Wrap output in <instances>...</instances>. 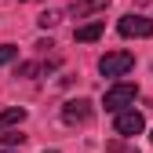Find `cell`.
Instances as JSON below:
<instances>
[{"label": "cell", "mask_w": 153, "mask_h": 153, "mask_svg": "<svg viewBox=\"0 0 153 153\" xmlns=\"http://www.w3.org/2000/svg\"><path fill=\"white\" fill-rule=\"evenodd\" d=\"M117 33L120 36H135V40H146V36H153V18H146V15H124L117 22Z\"/></svg>", "instance_id": "cell-3"}, {"label": "cell", "mask_w": 153, "mask_h": 153, "mask_svg": "<svg viewBox=\"0 0 153 153\" xmlns=\"http://www.w3.org/2000/svg\"><path fill=\"white\" fill-rule=\"evenodd\" d=\"M22 120H26V106H11L0 113V131H7L11 124H22Z\"/></svg>", "instance_id": "cell-8"}, {"label": "cell", "mask_w": 153, "mask_h": 153, "mask_svg": "<svg viewBox=\"0 0 153 153\" xmlns=\"http://www.w3.org/2000/svg\"><path fill=\"white\" fill-rule=\"evenodd\" d=\"M139 99V88L131 84V80H117L113 88H106V95H102V106H106V113H124L131 102Z\"/></svg>", "instance_id": "cell-1"}, {"label": "cell", "mask_w": 153, "mask_h": 153, "mask_svg": "<svg viewBox=\"0 0 153 153\" xmlns=\"http://www.w3.org/2000/svg\"><path fill=\"white\" fill-rule=\"evenodd\" d=\"M109 153H139L135 146H120V142H109Z\"/></svg>", "instance_id": "cell-12"}, {"label": "cell", "mask_w": 153, "mask_h": 153, "mask_svg": "<svg viewBox=\"0 0 153 153\" xmlns=\"http://www.w3.org/2000/svg\"><path fill=\"white\" fill-rule=\"evenodd\" d=\"M18 59V48L15 44H0V66H7V62H15Z\"/></svg>", "instance_id": "cell-9"}, {"label": "cell", "mask_w": 153, "mask_h": 153, "mask_svg": "<svg viewBox=\"0 0 153 153\" xmlns=\"http://www.w3.org/2000/svg\"><path fill=\"white\" fill-rule=\"evenodd\" d=\"M131 69H135V55L131 51H106L102 59H99V73L102 76H128Z\"/></svg>", "instance_id": "cell-2"}, {"label": "cell", "mask_w": 153, "mask_h": 153, "mask_svg": "<svg viewBox=\"0 0 153 153\" xmlns=\"http://www.w3.org/2000/svg\"><path fill=\"white\" fill-rule=\"evenodd\" d=\"M0 142H4V146H22L26 135H18V131H4V135H0Z\"/></svg>", "instance_id": "cell-10"}, {"label": "cell", "mask_w": 153, "mask_h": 153, "mask_svg": "<svg viewBox=\"0 0 153 153\" xmlns=\"http://www.w3.org/2000/svg\"><path fill=\"white\" fill-rule=\"evenodd\" d=\"M36 22H40V29H51L55 22H59V11H44L40 18H36Z\"/></svg>", "instance_id": "cell-11"}, {"label": "cell", "mask_w": 153, "mask_h": 153, "mask_svg": "<svg viewBox=\"0 0 153 153\" xmlns=\"http://www.w3.org/2000/svg\"><path fill=\"white\" fill-rule=\"evenodd\" d=\"M44 153H59V149H44Z\"/></svg>", "instance_id": "cell-13"}, {"label": "cell", "mask_w": 153, "mask_h": 153, "mask_svg": "<svg viewBox=\"0 0 153 153\" xmlns=\"http://www.w3.org/2000/svg\"><path fill=\"white\" fill-rule=\"evenodd\" d=\"M142 128H146V120H142V113H135V109H124V113H117V120H113V131H117L120 139L142 135Z\"/></svg>", "instance_id": "cell-4"}, {"label": "cell", "mask_w": 153, "mask_h": 153, "mask_svg": "<svg viewBox=\"0 0 153 153\" xmlns=\"http://www.w3.org/2000/svg\"><path fill=\"white\" fill-rule=\"evenodd\" d=\"M149 139H153V135H149Z\"/></svg>", "instance_id": "cell-15"}, {"label": "cell", "mask_w": 153, "mask_h": 153, "mask_svg": "<svg viewBox=\"0 0 153 153\" xmlns=\"http://www.w3.org/2000/svg\"><path fill=\"white\" fill-rule=\"evenodd\" d=\"M62 120L66 124H84V120H91V99H69L62 106Z\"/></svg>", "instance_id": "cell-5"}, {"label": "cell", "mask_w": 153, "mask_h": 153, "mask_svg": "<svg viewBox=\"0 0 153 153\" xmlns=\"http://www.w3.org/2000/svg\"><path fill=\"white\" fill-rule=\"evenodd\" d=\"M0 153H11V149H0Z\"/></svg>", "instance_id": "cell-14"}, {"label": "cell", "mask_w": 153, "mask_h": 153, "mask_svg": "<svg viewBox=\"0 0 153 153\" xmlns=\"http://www.w3.org/2000/svg\"><path fill=\"white\" fill-rule=\"evenodd\" d=\"M102 18H95V22H88V26H76L73 29V40L76 44H95V40H99V36H102Z\"/></svg>", "instance_id": "cell-6"}, {"label": "cell", "mask_w": 153, "mask_h": 153, "mask_svg": "<svg viewBox=\"0 0 153 153\" xmlns=\"http://www.w3.org/2000/svg\"><path fill=\"white\" fill-rule=\"evenodd\" d=\"M106 4H109V0H73L69 15L73 18H84V15H95V11H106Z\"/></svg>", "instance_id": "cell-7"}]
</instances>
